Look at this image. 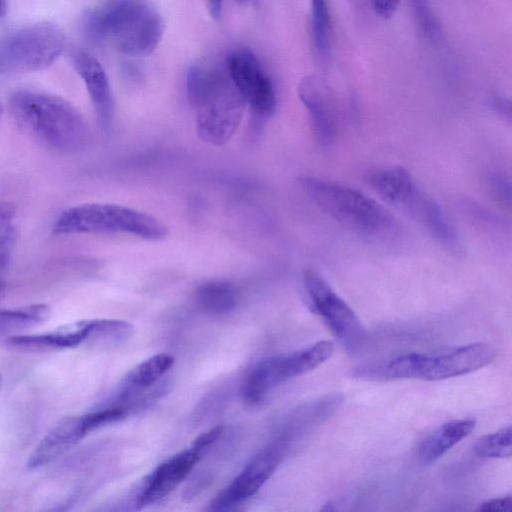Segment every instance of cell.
<instances>
[{
    "label": "cell",
    "instance_id": "cell-8",
    "mask_svg": "<svg viewBox=\"0 0 512 512\" xmlns=\"http://www.w3.org/2000/svg\"><path fill=\"white\" fill-rule=\"evenodd\" d=\"M333 350L331 341L321 340L290 354L261 360L242 385L244 401L251 405L261 402L278 385L320 366L330 358Z\"/></svg>",
    "mask_w": 512,
    "mask_h": 512
},
{
    "label": "cell",
    "instance_id": "cell-26",
    "mask_svg": "<svg viewBox=\"0 0 512 512\" xmlns=\"http://www.w3.org/2000/svg\"><path fill=\"white\" fill-rule=\"evenodd\" d=\"M415 16L420 27L425 30L427 34L434 35L436 23L431 14L428 0H412Z\"/></svg>",
    "mask_w": 512,
    "mask_h": 512
},
{
    "label": "cell",
    "instance_id": "cell-10",
    "mask_svg": "<svg viewBox=\"0 0 512 512\" xmlns=\"http://www.w3.org/2000/svg\"><path fill=\"white\" fill-rule=\"evenodd\" d=\"M302 289L310 311L323 319L349 353L359 352L366 332L352 308L315 270L303 272Z\"/></svg>",
    "mask_w": 512,
    "mask_h": 512
},
{
    "label": "cell",
    "instance_id": "cell-30",
    "mask_svg": "<svg viewBox=\"0 0 512 512\" xmlns=\"http://www.w3.org/2000/svg\"><path fill=\"white\" fill-rule=\"evenodd\" d=\"M401 0H370L374 12L382 18H391L397 11Z\"/></svg>",
    "mask_w": 512,
    "mask_h": 512
},
{
    "label": "cell",
    "instance_id": "cell-1",
    "mask_svg": "<svg viewBox=\"0 0 512 512\" xmlns=\"http://www.w3.org/2000/svg\"><path fill=\"white\" fill-rule=\"evenodd\" d=\"M9 109L17 127L45 148L74 152L87 141L88 130L82 115L62 97L20 90L11 95Z\"/></svg>",
    "mask_w": 512,
    "mask_h": 512
},
{
    "label": "cell",
    "instance_id": "cell-3",
    "mask_svg": "<svg viewBox=\"0 0 512 512\" xmlns=\"http://www.w3.org/2000/svg\"><path fill=\"white\" fill-rule=\"evenodd\" d=\"M186 87L196 112L198 136L216 146L226 143L240 125L246 105L227 71L191 67Z\"/></svg>",
    "mask_w": 512,
    "mask_h": 512
},
{
    "label": "cell",
    "instance_id": "cell-7",
    "mask_svg": "<svg viewBox=\"0 0 512 512\" xmlns=\"http://www.w3.org/2000/svg\"><path fill=\"white\" fill-rule=\"evenodd\" d=\"M134 327L118 319H86L37 334H15L5 339L9 346L26 351H53L84 343L115 345L126 342Z\"/></svg>",
    "mask_w": 512,
    "mask_h": 512
},
{
    "label": "cell",
    "instance_id": "cell-32",
    "mask_svg": "<svg viewBox=\"0 0 512 512\" xmlns=\"http://www.w3.org/2000/svg\"><path fill=\"white\" fill-rule=\"evenodd\" d=\"M210 13L213 17L219 18L222 13L223 0H207Z\"/></svg>",
    "mask_w": 512,
    "mask_h": 512
},
{
    "label": "cell",
    "instance_id": "cell-24",
    "mask_svg": "<svg viewBox=\"0 0 512 512\" xmlns=\"http://www.w3.org/2000/svg\"><path fill=\"white\" fill-rule=\"evenodd\" d=\"M474 453L481 458H509L512 454V429L508 425L479 438Z\"/></svg>",
    "mask_w": 512,
    "mask_h": 512
},
{
    "label": "cell",
    "instance_id": "cell-20",
    "mask_svg": "<svg viewBox=\"0 0 512 512\" xmlns=\"http://www.w3.org/2000/svg\"><path fill=\"white\" fill-rule=\"evenodd\" d=\"M174 357L167 353H159L149 357L134 367L125 377L119 399L145 392L171 369Z\"/></svg>",
    "mask_w": 512,
    "mask_h": 512
},
{
    "label": "cell",
    "instance_id": "cell-6",
    "mask_svg": "<svg viewBox=\"0 0 512 512\" xmlns=\"http://www.w3.org/2000/svg\"><path fill=\"white\" fill-rule=\"evenodd\" d=\"M495 350L485 343H471L445 352L406 353L382 363L386 379L440 381L481 369L495 358Z\"/></svg>",
    "mask_w": 512,
    "mask_h": 512
},
{
    "label": "cell",
    "instance_id": "cell-25",
    "mask_svg": "<svg viewBox=\"0 0 512 512\" xmlns=\"http://www.w3.org/2000/svg\"><path fill=\"white\" fill-rule=\"evenodd\" d=\"M487 187L491 195L501 204H511V183L509 178L501 172H490L486 178Z\"/></svg>",
    "mask_w": 512,
    "mask_h": 512
},
{
    "label": "cell",
    "instance_id": "cell-11",
    "mask_svg": "<svg viewBox=\"0 0 512 512\" xmlns=\"http://www.w3.org/2000/svg\"><path fill=\"white\" fill-rule=\"evenodd\" d=\"M222 433V426L210 428L197 436L189 447L156 467L137 498V508L142 509L169 495L207 454Z\"/></svg>",
    "mask_w": 512,
    "mask_h": 512
},
{
    "label": "cell",
    "instance_id": "cell-28",
    "mask_svg": "<svg viewBox=\"0 0 512 512\" xmlns=\"http://www.w3.org/2000/svg\"><path fill=\"white\" fill-rule=\"evenodd\" d=\"M17 239V231L14 229L5 238L0 240V273L4 271L9 264L12 250Z\"/></svg>",
    "mask_w": 512,
    "mask_h": 512
},
{
    "label": "cell",
    "instance_id": "cell-12",
    "mask_svg": "<svg viewBox=\"0 0 512 512\" xmlns=\"http://www.w3.org/2000/svg\"><path fill=\"white\" fill-rule=\"evenodd\" d=\"M288 446V436H281L258 451L239 475L213 499L211 509H231L254 496L274 474Z\"/></svg>",
    "mask_w": 512,
    "mask_h": 512
},
{
    "label": "cell",
    "instance_id": "cell-34",
    "mask_svg": "<svg viewBox=\"0 0 512 512\" xmlns=\"http://www.w3.org/2000/svg\"><path fill=\"white\" fill-rule=\"evenodd\" d=\"M6 292V286L2 280H0V300L4 297Z\"/></svg>",
    "mask_w": 512,
    "mask_h": 512
},
{
    "label": "cell",
    "instance_id": "cell-29",
    "mask_svg": "<svg viewBox=\"0 0 512 512\" xmlns=\"http://www.w3.org/2000/svg\"><path fill=\"white\" fill-rule=\"evenodd\" d=\"M477 511H499V512H511L512 511V497H499L489 499L483 503H481Z\"/></svg>",
    "mask_w": 512,
    "mask_h": 512
},
{
    "label": "cell",
    "instance_id": "cell-5",
    "mask_svg": "<svg viewBox=\"0 0 512 512\" xmlns=\"http://www.w3.org/2000/svg\"><path fill=\"white\" fill-rule=\"evenodd\" d=\"M52 230L56 235L127 233L151 241L168 234L167 227L150 214L108 203L70 207L57 218Z\"/></svg>",
    "mask_w": 512,
    "mask_h": 512
},
{
    "label": "cell",
    "instance_id": "cell-22",
    "mask_svg": "<svg viewBox=\"0 0 512 512\" xmlns=\"http://www.w3.org/2000/svg\"><path fill=\"white\" fill-rule=\"evenodd\" d=\"M311 38L316 54L328 61L333 53L334 30L328 0H310Z\"/></svg>",
    "mask_w": 512,
    "mask_h": 512
},
{
    "label": "cell",
    "instance_id": "cell-16",
    "mask_svg": "<svg viewBox=\"0 0 512 512\" xmlns=\"http://www.w3.org/2000/svg\"><path fill=\"white\" fill-rule=\"evenodd\" d=\"M72 61L86 87L99 127L105 132L109 131L114 106L110 83L104 68L93 55L82 50L72 54Z\"/></svg>",
    "mask_w": 512,
    "mask_h": 512
},
{
    "label": "cell",
    "instance_id": "cell-14",
    "mask_svg": "<svg viewBox=\"0 0 512 512\" xmlns=\"http://www.w3.org/2000/svg\"><path fill=\"white\" fill-rule=\"evenodd\" d=\"M298 95L307 110L315 140L324 149L331 147L336 138L337 117L327 83L317 75H307L298 85Z\"/></svg>",
    "mask_w": 512,
    "mask_h": 512
},
{
    "label": "cell",
    "instance_id": "cell-9",
    "mask_svg": "<svg viewBox=\"0 0 512 512\" xmlns=\"http://www.w3.org/2000/svg\"><path fill=\"white\" fill-rule=\"evenodd\" d=\"M64 45V34L55 24L24 26L0 41V71L43 70L57 60Z\"/></svg>",
    "mask_w": 512,
    "mask_h": 512
},
{
    "label": "cell",
    "instance_id": "cell-19",
    "mask_svg": "<svg viewBox=\"0 0 512 512\" xmlns=\"http://www.w3.org/2000/svg\"><path fill=\"white\" fill-rule=\"evenodd\" d=\"M366 182L382 199L396 206L417 185L410 172L400 166L374 168L367 173Z\"/></svg>",
    "mask_w": 512,
    "mask_h": 512
},
{
    "label": "cell",
    "instance_id": "cell-13",
    "mask_svg": "<svg viewBox=\"0 0 512 512\" xmlns=\"http://www.w3.org/2000/svg\"><path fill=\"white\" fill-rule=\"evenodd\" d=\"M226 71L256 117L268 118L274 114L277 98L273 82L250 50L232 51L226 58Z\"/></svg>",
    "mask_w": 512,
    "mask_h": 512
},
{
    "label": "cell",
    "instance_id": "cell-18",
    "mask_svg": "<svg viewBox=\"0 0 512 512\" xmlns=\"http://www.w3.org/2000/svg\"><path fill=\"white\" fill-rule=\"evenodd\" d=\"M476 427V421L471 418L446 422L419 444L417 456L424 464H432L440 459L452 447L468 437Z\"/></svg>",
    "mask_w": 512,
    "mask_h": 512
},
{
    "label": "cell",
    "instance_id": "cell-23",
    "mask_svg": "<svg viewBox=\"0 0 512 512\" xmlns=\"http://www.w3.org/2000/svg\"><path fill=\"white\" fill-rule=\"evenodd\" d=\"M50 313L46 304H33L25 307L0 309V339L43 322Z\"/></svg>",
    "mask_w": 512,
    "mask_h": 512
},
{
    "label": "cell",
    "instance_id": "cell-4",
    "mask_svg": "<svg viewBox=\"0 0 512 512\" xmlns=\"http://www.w3.org/2000/svg\"><path fill=\"white\" fill-rule=\"evenodd\" d=\"M89 32L131 56L152 53L161 41L163 21L145 0H108L88 17Z\"/></svg>",
    "mask_w": 512,
    "mask_h": 512
},
{
    "label": "cell",
    "instance_id": "cell-21",
    "mask_svg": "<svg viewBox=\"0 0 512 512\" xmlns=\"http://www.w3.org/2000/svg\"><path fill=\"white\" fill-rule=\"evenodd\" d=\"M239 299L234 284L224 280H212L201 284L195 291L197 307L206 314L224 315L236 307Z\"/></svg>",
    "mask_w": 512,
    "mask_h": 512
},
{
    "label": "cell",
    "instance_id": "cell-35",
    "mask_svg": "<svg viewBox=\"0 0 512 512\" xmlns=\"http://www.w3.org/2000/svg\"><path fill=\"white\" fill-rule=\"evenodd\" d=\"M2 114H3V106H2V104L0 102V118H1Z\"/></svg>",
    "mask_w": 512,
    "mask_h": 512
},
{
    "label": "cell",
    "instance_id": "cell-36",
    "mask_svg": "<svg viewBox=\"0 0 512 512\" xmlns=\"http://www.w3.org/2000/svg\"><path fill=\"white\" fill-rule=\"evenodd\" d=\"M238 1H240V2H246L247 0H238Z\"/></svg>",
    "mask_w": 512,
    "mask_h": 512
},
{
    "label": "cell",
    "instance_id": "cell-15",
    "mask_svg": "<svg viewBox=\"0 0 512 512\" xmlns=\"http://www.w3.org/2000/svg\"><path fill=\"white\" fill-rule=\"evenodd\" d=\"M92 432L86 414L68 416L58 421L37 443L28 456L30 470L41 468L74 447Z\"/></svg>",
    "mask_w": 512,
    "mask_h": 512
},
{
    "label": "cell",
    "instance_id": "cell-27",
    "mask_svg": "<svg viewBox=\"0 0 512 512\" xmlns=\"http://www.w3.org/2000/svg\"><path fill=\"white\" fill-rule=\"evenodd\" d=\"M15 214V206L12 203H0V240L15 229L13 225Z\"/></svg>",
    "mask_w": 512,
    "mask_h": 512
},
{
    "label": "cell",
    "instance_id": "cell-31",
    "mask_svg": "<svg viewBox=\"0 0 512 512\" xmlns=\"http://www.w3.org/2000/svg\"><path fill=\"white\" fill-rule=\"evenodd\" d=\"M494 107L496 110L501 113L502 115L508 117L510 119V102L508 100H505L504 98L497 97L494 99Z\"/></svg>",
    "mask_w": 512,
    "mask_h": 512
},
{
    "label": "cell",
    "instance_id": "cell-2",
    "mask_svg": "<svg viewBox=\"0 0 512 512\" xmlns=\"http://www.w3.org/2000/svg\"><path fill=\"white\" fill-rule=\"evenodd\" d=\"M300 184L324 214L352 233L369 240H385L397 234L399 226L394 216L365 193L316 177H303Z\"/></svg>",
    "mask_w": 512,
    "mask_h": 512
},
{
    "label": "cell",
    "instance_id": "cell-37",
    "mask_svg": "<svg viewBox=\"0 0 512 512\" xmlns=\"http://www.w3.org/2000/svg\"><path fill=\"white\" fill-rule=\"evenodd\" d=\"M0 383H1V375H0Z\"/></svg>",
    "mask_w": 512,
    "mask_h": 512
},
{
    "label": "cell",
    "instance_id": "cell-33",
    "mask_svg": "<svg viewBox=\"0 0 512 512\" xmlns=\"http://www.w3.org/2000/svg\"><path fill=\"white\" fill-rule=\"evenodd\" d=\"M7 11V0H0V17H3Z\"/></svg>",
    "mask_w": 512,
    "mask_h": 512
},
{
    "label": "cell",
    "instance_id": "cell-17",
    "mask_svg": "<svg viewBox=\"0 0 512 512\" xmlns=\"http://www.w3.org/2000/svg\"><path fill=\"white\" fill-rule=\"evenodd\" d=\"M400 207L408 211L442 245L455 248L459 237L444 211L418 185L405 197Z\"/></svg>",
    "mask_w": 512,
    "mask_h": 512
}]
</instances>
